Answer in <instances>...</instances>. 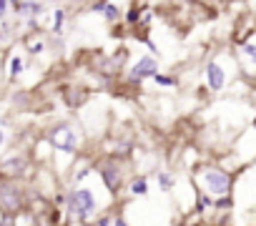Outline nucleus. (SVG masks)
<instances>
[{
    "instance_id": "19",
    "label": "nucleus",
    "mask_w": 256,
    "mask_h": 226,
    "mask_svg": "<svg viewBox=\"0 0 256 226\" xmlns=\"http://www.w3.org/2000/svg\"><path fill=\"white\" fill-rule=\"evenodd\" d=\"M0 226H16V218L13 216H3L0 218Z\"/></svg>"
},
{
    "instance_id": "17",
    "label": "nucleus",
    "mask_w": 256,
    "mask_h": 226,
    "mask_svg": "<svg viewBox=\"0 0 256 226\" xmlns=\"http://www.w3.org/2000/svg\"><path fill=\"white\" fill-rule=\"evenodd\" d=\"M10 10V3H6V0H0V20L6 18V13Z\"/></svg>"
},
{
    "instance_id": "12",
    "label": "nucleus",
    "mask_w": 256,
    "mask_h": 226,
    "mask_svg": "<svg viewBox=\"0 0 256 226\" xmlns=\"http://www.w3.org/2000/svg\"><path fill=\"white\" fill-rule=\"evenodd\" d=\"M158 186H161L164 191H171V188H174V178H171L168 174H158Z\"/></svg>"
},
{
    "instance_id": "15",
    "label": "nucleus",
    "mask_w": 256,
    "mask_h": 226,
    "mask_svg": "<svg viewBox=\"0 0 256 226\" xmlns=\"http://www.w3.org/2000/svg\"><path fill=\"white\" fill-rule=\"evenodd\" d=\"M244 50H246V56L251 58V63L256 66V46H251V43H248V46H244Z\"/></svg>"
},
{
    "instance_id": "21",
    "label": "nucleus",
    "mask_w": 256,
    "mask_h": 226,
    "mask_svg": "<svg viewBox=\"0 0 256 226\" xmlns=\"http://www.w3.org/2000/svg\"><path fill=\"white\" fill-rule=\"evenodd\" d=\"M86 174H88V168H80V171L76 174V181H83V178H86Z\"/></svg>"
},
{
    "instance_id": "1",
    "label": "nucleus",
    "mask_w": 256,
    "mask_h": 226,
    "mask_svg": "<svg viewBox=\"0 0 256 226\" xmlns=\"http://www.w3.org/2000/svg\"><path fill=\"white\" fill-rule=\"evenodd\" d=\"M68 206H70V214H73L76 218L86 221V218H90L93 211H96V198H93V194H90L88 188H78V191L70 194Z\"/></svg>"
},
{
    "instance_id": "20",
    "label": "nucleus",
    "mask_w": 256,
    "mask_h": 226,
    "mask_svg": "<svg viewBox=\"0 0 256 226\" xmlns=\"http://www.w3.org/2000/svg\"><path fill=\"white\" fill-rule=\"evenodd\" d=\"M98 226H113V216H103V218H98Z\"/></svg>"
},
{
    "instance_id": "9",
    "label": "nucleus",
    "mask_w": 256,
    "mask_h": 226,
    "mask_svg": "<svg viewBox=\"0 0 256 226\" xmlns=\"http://www.w3.org/2000/svg\"><path fill=\"white\" fill-rule=\"evenodd\" d=\"M131 191L138 194V196L148 194V181H146V178H134V181H131Z\"/></svg>"
},
{
    "instance_id": "6",
    "label": "nucleus",
    "mask_w": 256,
    "mask_h": 226,
    "mask_svg": "<svg viewBox=\"0 0 256 226\" xmlns=\"http://www.w3.org/2000/svg\"><path fill=\"white\" fill-rule=\"evenodd\" d=\"M206 78H208V88H214V90H221L224 88V68L216 60L206 66Z\"/></svg>"
},
{
    "instance_id": "7",
    "label": "nucleus",
    "mask_w": 256,
    "mask_h": 226,
    "mask_svg": "<svg viewBox=\"0 0 256 226\" xmlns=\"http://www.w3.org/2000/svg\"><path fill=\"white\" fill-rule=\"evenodd\" d=\"M100 174H103V178H106V186H108L110 191H116V188H118V184H120V178H118V171L113 168V164H106Z\"/></svg>"
},
{
    "instance_id": "4",
    "label": "nucleus",
    "mask_w": 256,
    "mask_h": 226,
    "mask_svg": "<svg viewBox=\"0 0 256 226\" xmlns=\"http://www.w3.org/2000/svg\"><path fill=\"white\" fill-rule=\"evenodd\" d=\"M204 184H206L208 191H214V194H226V191L231 188V178H228L224 171H218V168H208V171L204 174Z\"/></svg>"
},
{
    "instance_id": "14",
    "label": "nucleus",
    "mask_w": 256,
    "mask_h": 226,
    "mask_svg": "<svg viewBox=\"0 0 256 226\" xmlns=\"http://www.w3.org/2000/svg\"><path fill=\"white\" fill-rule=\"evenodd\" d=\"M211 204H214V201H211V198H208V196H201V201H198V204H196V211H204V208H208V206H211Z\"/></svg>"
},
{
    "instance_id": "3",
    "label": "nucleus",
    "mask_w": 256,
    "mask_h": 226,
    "mask_svg": "<svg viewBox=\"0 0 256 226\" xmlns=\"http://www.w3.org/2000/svg\"><path fill=\"white\" fill-rule=\"evenodd\" d=\"M20 204H23L20 188H18L13 181H3V184H0V208L6 211V216L13 214V211H18Z\"/></svg>"
},
{
    "instance_id": "5",
    "label": "nucleus",
    "mask_w": 256,
    "mask_h": 226,
    "mask_svg": "<svg viewBox=\"0 0 256 226\" xmlns=\"http://www.w3.org/2000/svg\"><path fill=\"white\" fill-rule=\"evenodd\" d=\"M156 73H158V60L151 58V56H146V58H141V60L131 68V80L138 83V80H144V78H154Z\"/></svg>"
},
{
    "instance_id": "2",
    "label": "nucleus",
    "mask_w": 256,
    "mask_h": 226,
    "mask_svg": "<svg viewBox=\"0 0 256 226\" xmlns=\"http://www.w3.org/2000/svg\"><path fill=\"white\" fill-rule=\"evenodd\" d=\"M58 151H66V154H76V148H78V134L73 131V126H68V124H60V126H56L53 131H50V138H48Z\"/></svg>"
},
{
    "instance_id": "16",
    "label": "nucleus",
    "mask_w": 256,
    "mask_h": 226,
    "mask_svg": "<svg viewBox=\"0 0 256 226\" xmlns=\"http://www.w3.org/2000/svg\"><path fill=\"white\" fill-rule=\"evenodd\" d=\"M106 18H108V20H116V18H118V8L108 6V8H106Z\"/></svg>"
},
{
    "instance_id": "13",
    "label": "nucleus",
    "mask_w": 256,
    "mask_h": 226,
    "mask_svg": "<svg viewBox=\"0 0 256 226\" xmlns=\"http://www.w3.org/2000/svg\"><path fill=\"white\" fill-rule=\"evenodd\" d=\"M63 18H66V16H63V10H58V13H56V18H53V30H56V33H60V28H63Z\"/></svg>"
},
{
    "instance_id": "10",
    "label": "nucleus",
    "mask_w": 256,
    "mask_h": 226,
    "mask_svg": "<svg viewBox=\"0 0 256 226\" xmlns=\"http://www.w3.org/2000/svg\"><path fill=\"white\" fill-rule=\"evenodd\" d=\"M20 70H23V58L13 56V58H10V78H18Z\"/></svg>"
},
{
    "instance_id": "8",
    "label": "nucleus",
    "mask_w": 256,
    "mask_h": 226,
    "mask_svg": "<svg viewBox=\"0 0 256 226\" xmlns=\"http://www.w3.org/2000/svg\"><path fill=\"white\" fill-rule=\"evenodd\" d=\"M23 166H26V161H23L20 156H10V158H6V161H3V168H6V171H10V174H20V171H23Z\"/></svg>"
},
{
    "instance_id": "11",
    "label": "nucleus",
    "mask_w": 256,
    "mask_h": 226,
    "mask_svg": "<svg viewBox=\"0 0 256 226\" xmlns=\"http://www.w3.org/2000/svg\"><path fill=\"white\" fill-rule=\"evenodd\" d=\"M154 80H156L158 86H166V88L178 86V80H176V78H171V76H161V73H156V76H154Z\"/></svg>"
},
{
    "instance_id": "18",
    "label": "nucleus",
    "mask_w": 256,
    "mask_h": 226,
    "mask_svg": "<svg viewBox=\"0 0 256 226\" xmlns=\"http://www.w3.org/2000/svg\"><path fill=\"white\" fill-rule=\"evenodd\" d=\"M90 8H93V13H106V8H108V3H93Z\"/></svg>"
},
{
    "instance_id": "22",
    "label": "nucleus",
    "mask_w": 256,
    "mask_h": 226,
    "mask_svg": "<svg viewBox=\"0 0 256 226\" xmlns=\"http://www.w3.org/2000/svg\"><path fill=\"white\" fill-rule=\"evenodd\" d=\"M113 226H128V224H126L120 216H116V218H113Z\"/></svg>"
},
{
    "instance_id": "23",
    "label": "nucleus",
    "mask_w": 256,
    "mask_h": 226,
    "mask_svg": "<svg viewBox=\"0 0 256 226\" xmlns=\"http://www.w3.org/2000/svg\"><path fill=\"white\" fill-rule=\"evenodd\" d=\"M216 206H224L226 208V206H231V201L228 198H221V201H216Z\"/></svg>"
},
{
    "instance_id": "24",
    "label": "nucleus",
    "mask_w": 256,
    "mask_h": 226,
    "mask_svg": "<svg viewBox=\"0 0 256 226\" xmlns=\"http://www.w3.org/2000/svg\"><path fill=\"white\" fill-rule=\"evenodd\" d=\"M3 144H6V134H3V131H0V146H3Z\"/></svg>"
}]
</instances>
